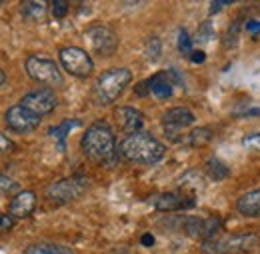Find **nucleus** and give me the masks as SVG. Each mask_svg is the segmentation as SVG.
<instances>
[{
    "instance_id": "6ab92c4d",
    "label": "nucleus",
    "mask_w": 260,
    "mask_h": 254,
    "mask_svg": "<svg viewBox=\"0 0 260 254\" xmlns=\"http://www.w3.org/2000/svg\"><path fill=\"white\" fill-rule=\"evenodd\" d=\"M24 254H74L72 248L54 242H34L24 248Z\"/></svg>"
},
{
    "instance_id": "b1692460",
    "label": "nucleus",
    "mask_w": 260,
    "mask_h": 254,
    "mask_svg": "<svg viewBox=\"0 0 260 254\" xmlns=\"http://www.w3.org/2000/svg\"><path fill=\"white\" fill-rule=\"evenodd\" d=\"M176 44H178V50L182 52V54H192V50H194V44H192V38H190V34L186 32V28H180L178 30V40H176Z\"/></svg>"
},
{
    "instance_id": "7c9ffc66",
    "label": "nucleus",
    "mask_w": 260,
    "mask_h": 254,
    "mask_svg": "<svg viewBox=\"0 0 260 254\" xmlns=\"http://www.w3.org/2000/svg\"><path fill=\"white\" fill-rule=\"evenodd\" d=\"M134 92H136V96L150 94V90H148V80H142L140 84H136V86H134Z\"/></svg>"
},
{
    "instance_id": "0eeeda50",
    "label": "nucleus",
    "mask_w": 260,
    "mask_h": 254,
    "mask_svg": "<svg viewBox=\"0 0 260 254\" xmlns=\"http://www.w3.org/2000/svg\"><path fill=\"white\" fill-rule=\"evenodd\" d=\"M24 70H26V74L32 78L34 82H38V84H44V86H50V88L62 86V72H60L58 64L54 62L52 58L30 56L24 62Z\"/></svg>"
},
{
    "instance_id": "bb28decb",
    "label": "nucleus",
    "mask_w": 260,
    "mask_h": 254,
    "mask_svg": "<svg viewBox=\"0 0 260 254\" xmlns=\"http://www.w3.org/2000/svg\"><path fill=\"white\" fill-rule=\"evenodd\" d=\"M246 148H252V150H260V132H254V134H248L242 142Z\"/></svg>"
},
{
    "instance_id": "412c9836",
    "label": "nucleus",
    "mask_w": 260,
    "mask_h": 254,
    "mask_svg": "<svg viewBox=\"0 0 260 254\" xmlns=\"http://www.w3.org/2000/svg\"><path fill=\"white\" fill-rule=\"evenodd\" d=\"M212 140V130L208 126H196L190 128V132L184 136V142L192 148H198V146H204Z\"/></svg>"
},
{
    "instance_id": "f704fd0d",
    "label": "nucleus",
    "mask_w": 260,
    "mask_h": 254,
    "mask_svg": "<svg viewBox=\"0 0 260 254\" xmlns=\"http://www.w3.org/2000/svg\"><path fill=\"white\" fill-rule=\"evenodd\" d=\"M6 78H8V76H6V72L0 68V86H2V84H6Z\"/></svg>"
},
{
    "instance_id": "4be33fe9",
    "label": "nucleus",
    "mask_w": 260,
    "mask_h": 254,
    "mask_svg": "<svg viewBox=\"0 0 260 254\" xmlns=\"http://www.w3.org/2000/svg\"><path fill=\"white\" fill-rule=\"evenodd\" d=\"M46 2H36V0H26L20 4V14L24 18H30V20H40L44 14H46Z\"/></svg>"
},
{
    "instance_id": "6e6552de",
    "label": "nucleus",
    "mask_w": 260,
    "mask_h": 254,
    "mask_svg": "<svg viewBox=\"0 0 260 254\" xmlns=\"http://www.w3.org/2000/svg\"><path fill=\"white\" fill-rule=\"evenodd\" d=\"M58 60L66 72L76 78H88L94 72V62L90 54L78 46H62L58 50Z\"/></svg>"
},
{
    "instance_id": "72a5a7b5",
    "label": "nucleus",
    "mask_w": 260,
    "mask_h": 254,
    "mask_svg": "<svg viewBox=\"0 0 260 254\" xmlns=\"http://www.w3.org/2000/svg\"><path fill=\"white\" fill-rule=\"evenodd\" d=\"M142 244L144 246H152L154 244V236L152 234H142Z\"/></svg>"
},
{
    "instance_id": "39448f33",
    "label": "nucleus",
    "mask_w": 260,
    "mask_h": 254,
    "mask_svg": "<svg viewBox=\"0 0 260 254\" xmlns=\"http://www.w3.org/2000/svg\"><path fill=\"white\" fill-rule=\"evenodd\" d=\"M90 188V180L86 176H68V178H60L56 182H52L44 196L48 202L56 204V206H64L74 200H78L80 196H84Z\"/></svg>"
},
{
    "instance_id": "a211bd4d",
    "label": "nucleus",
    "mask_w": 260,
    "mask_h": 254,
    "mask_svg": "<svg viewBox=\"0 0 260 254\" xmlns=\"http://www.w3.org/2000/svg\"><path fill=\"white\" fill-rule=\"evenodd\" d=\"M76 126H80V120H76V118H68V120H62L60 124H56V126L50 128V130H48V134L56 140L58 148H60V150H64L66 138H68V134H70Z\"/></svg>"
},
{
    "instance_id": "1a4fd4ad",
    "label": "nucleus",
    "mask_w": 260,
    "mask_h": 254,
    "mask_svg": "<svg viewBox=\"0 0 260 254\" xmlns=\"http://www.w3.org/2000/svg\"><path fill=\"white\" fill-rule=\"evenodd\" d=\"M86 42L100 58H108L118 50V34L106 24H92L84 32Z\"/></svg>"
},
{
    "instance_id": "473e14b6",
    "label": "nucleus",
    "mask_w": 260,
    "mask_h": 254,
    "mask_svg": "<svg viewBox=\"0 0 260 254\" xmlns=\"http://www.w3.org/2000/svg\"><path fill=\"white\" fill-rule=\"evenodd\" d=\"M232 2H210V14H216L218 10H222L224 6H230Z\"/></svg>"
},
{
    "instance_id": "7ed1b4c3",
    "label": "nucleus",
    "mask_w": 260,
    "mask_h": 254,
    "mask_svg": "<svg viewBox=\"0 0 260 254\" xmlns=\"http://www.w3.org/2000/svg\"><path fill=\"white\" fill-rule=\"evenodd\" d=\"M132 80V72L128 68H108L96 78L94 96L100 104H112L118 96L126 90Z\"/></svg>"
},
{
    "instance_id": "aec40b11",
    "label": "nucleus",
    "mask_w": 260,
    "mask_h": 254,
    "mask_svg": "<svg viewBox=\"0 0 260 254\" xmlns=\"http://www.w3.org/2000/svg\"><path fill=\"white\" fill-rule=\"evenodd\" d=\"M204 172H206L208 178H212V180H216V182L226 180L228 176H230V168H228L222 160L214 158V156L206 160V164H204Z\"/></svg>"
},
{
    "instance_id": "9b49d317",
    "label": "nucleus",
    "mask_w": 260,
    "mask_h": 254,
    "mask_svg": "<svg viewBox=\"0 0 260 254\" xmlns=\"http://www.w3.org/2000/svg\"><path fill=\"white\" fill-rule=\"evenodd\" d=\"M152 206L160 212H180V210H190L196 206V196L188 190H172L162 192L152 198Z\"/></svg>"
},
{
    "instance_id": "393cba45",
    "label": "nucleus",
    "mask_w": 260,
    "mask_h": 254,
    "mask_svg": "<svg viewBox=\"0 0 260 254\" xmlns=\"http://www.w3.org/2000/svg\"><path fill=\"white\" fill-rule=\"evenodd\" d=\"M50 10H52L54 18H64L70 12V4L66 0H54V2H50Z\"/></svg>"
},
{
    "instance_id": "5701e85b",
    "label": "nucleus",
    "mask_w": 260,
    "mask_h": 254,
    "mask_svg": "<svg viewBox=\"0 0 260 254\" xmlns=\"http://www.w3.org/2000/svg\"><path fill=\"white\" fill-rule=\"evenodd\" d=\"M144 54H146V58H148L150 62H158V58H160V54H162V42H160L158 36H150V38L146 40Z\"/></svg>"
},
{
    "instance_id": "c85d7f7f",
    "label": "nucleus",
    "mask_w": 260,
    "mask_h": 254,
    "mask_svg": "<svg viewBox=\"0 0 260 254\" xmlns=\"http://www.w3.org/2000/svg\"><path fill=\"white\" fill-rule=\"evenodd\" d=\"M14 226V218L10 214H0V232H6Z\"/></svg>"
},
{
    "instance_id": "c756f323",
    "label": "nucleus",
    "mask_w": 260,
    "mask_h": 254,
    "mask_svg": "<svg viewBox=\"0 0 260 254\" xmlns=\"http://www.w3.org/2000/svg\"><path fill=\"white\" fill-rule=\"evenodd\" d=\"M12 150H14V142L8 136L0 134V152H12Z\"/></svg>"
},
{
    "instance_id": "2f4dec72",
    "label": "nucleus",
    "mask_w": 260,
    "mask_h": 254,
    "mask_svg": "<svg viewBox=\"0 0 260 254\" xmlns=\"http://www.w3.org/2000/svg\"><path fill=\"white\" fill-rule=\"evenodd\" d=\"M190 60L194 64H202L204 60H206V52L204 50H192V54H190Z\"/></svg>"
},
{
    "instance_id": "ddd939ff",
    "label": "nucleus",
    "mask_w": 260,
    "mask_h": 254,
    "mask_svg": "<svg viewBox=\"0 0 260 254\" xmlns=\"http://www.w3.org/2000/svg\"><path fill=\"white\" fill-rule=\"evenodd\" d=\"M180 226L184 234H188L190 238L206 242L218 236V230L222 228V220L220 218H180Z\"/></svg>"
},
{
    "instance_id": "20e7f679",
    "label": "nucleus",
    "mask_w": 260,
    "mask_h": 254,
    "mask_svg": "<svg viewBox=\"0 0 260 254\" xmlns=\"http://www.w3.org/2000/svg\"><path fill=\"white\" fill-rule=\"evenodd\" d=\"M258 244L256 232H238V234H218L206 242H202V250L206 254H236L246 252Z\"/></svg>"
},
{
    "instance_id": "a878e982",
    "label": "nucleus",
    "mask_w": 260,
    "mask_h": 254,
    "mask_svg": "<svg viewBox=\"0 0 260 254\" xmlns=\"http://www.w3.org/2000/svg\"><path fill=\"white\" fill-rule=\"evenodd\" d=\"M20 184L16 182V180H12L10 176H6V174H0V192L2 194H10V192H20Z\"/></svg>"
},
{
    "instance_id": "cd10ccee",
    "label": "nucleus",
    "mask_w": 260,
    "mask_h": 254,
    "mask_svg": "<svg viewBox=\"0 0 260 254\" xmlns=\"http://www.w3.org/2000/svg\"><path fill=\"white\" fill-rule=\"evenodd\" d=\"M244 30L248 32L250 36H258L260 34V18H250L244 22Z\"/></svg>"
},
{
    "instance_id": "f8f14e48",
    "label": "nucleus",
    "mask_w": 260,
    "mask_h": 254,
    "mask_svg": "<svg viewBox=\"0 0 260 254\" xmlns=\"http://www.w3.org/2000/svg\"><path fill=\"white\" fill-rule=\"evenodd\" d=\"M4 122H6V126L10 128L12 132H16V134H28V132H32V130L38 128L40 116L32 114L30 110H26L20 104H14V106H10L6 110Z\"/></svg>"
},
{
    "instance_id": "4468645a",
    "label": "nucleus",
    "mask_w": 260,
    "mask_h": 254,
    "mask_svg": "<svg viewBox=\"0 0 260 254\" xmlns=\"http://www.w3.org/2000/svg\"><path fill=\"white\" fill-rule=\"evenodd\" d=\"M36 210V194L32 190L16 192L8 204V214L12 218H28Z\"/></svg>"
},
{
    "instance_id": "dca6fc26",
    "label": "nucleus",
    "mask_w": 260,
    "mask_h": 254,
    "mask_svg": "<svg viewBox=\"0 0 260 254\" xmlns=\"http://www.w3.org/2000/svg\"><path fill=\"white\" fill-rule=\"evenodd\" d=\"M236 212L246 216V218H258L260 216V188L244 192L236 200Z\"/></svg>"
},
{
    "instance_id": "423d86ee",
    "label": "nucleus",
    "mask_w": 260,
    "mask_h": 254,
    "mask_svg": "<svg viewBox=\"0 0 260 254\" xmlns=\"http://www.w3.org/2000/svg\"><path fill=\"white\" fill-rule=\"evenodd\" d=\"M196 116L194 112L186 106H174L168 108L162 114L160 122H162L164 134L170 142H182L184 140V132L194 124Z\"/></svg>"
},
{
    "instance_id": "f03ea898",
    "label": "nucleus",
    "mask_w": 260,
    "mask_h": 254,
    "mask_svg": "<svg viewBox=\"0 0 260 254\" xmlns=\"http://www.w3.org/2000/svg\"><path fill=\"white\" fill-rule=\"evenodd\" d=\"M118 154L134 164H156L164 158L166 146L148 132H136L120 142Z\"/></svg>"
},
{
    "instance_id": "f3484780",
    "label": "nucleus",
    "mask_w": 260,
    "mask_h": 254,
    "mask_svg": "<svg viewBox=\"0 0 260 254\" xmlns=\"http://www.w3.org/2000/svg\"><path fill=\"white\" fill-rule=\"evenodd\" d=\"M146 80H148L150 94L154 96V98H158V100H168L172 96V92H174V82L170 80L168 72H156V74H152Z\"/></svg>"
},
{
    "instance_id": "f257e3e1",
    "label": "nucleus",
    "mask_w": 260,
    "mask_h": 254,
    "mask_svg": "<svg viewBox=\"0 0 260 254\" xmlns=\"http://www.w3.org/2000/svg\"><path fill=\"white\" fill-rule=\"evenodd\" d=\"M80 148L86 158L96 162V164H110L116 160V154H118V144H116L114 132L104 120H98L84 130Z\"/></svg>"
},
{
    "instance_id": "9d476101",
    "label": "nucleus",
    "mask_w": 260,
    "mask_h": 254,
    "mask_svg": "<svg viewBox=\"0 0 260 254\" xmlns=\"http://www.w3.org/2000/svg\"><path fill=\"white\" fill-rule=\"evenodd\" d=\"M20 106H24L26 110H30L36 116H46L52 114L58 106V96L52 88H40V90H32L28 94L20 98Z\"/></svg>"
},
{
    "instance_id": "2eb2a0df",
    "label": "nucleus",
    "mask_w": 260,
    "mask_h": 254,
    "mask_svg": "<svg viewBox=\"0 0 260 254\" xmlns=\"http://www.w3.org/2000/svg\"><path fill=\"white\" fill-rule=\"evenodd\" d=\"M116 118L120 120V126L126 132V136L130 134H136V132H142L144 126V116L138 108H132V106H122L116 110Z\"/></svg>"
}]
</instances>
